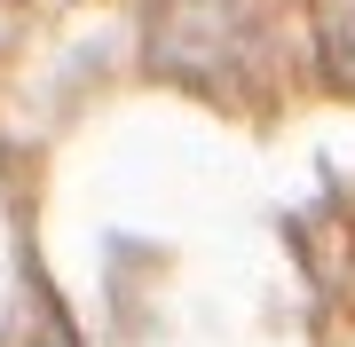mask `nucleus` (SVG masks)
<instances>
[{
    "instance_id": "1",
    "label": "nucleus",
    "mask_w": 355,
    "mask_h": 347,
    "mask_svg": "<svg viewBox=\"0 0 355 347\" xmlns=\"http://www.w3.org/2000/svg\"><path fill=\"white\" fill-rule=\"evenodd\" d=\"M308 32H316L324 87L355 95V0H308Z\"/></svg>"
}]
</instances>
